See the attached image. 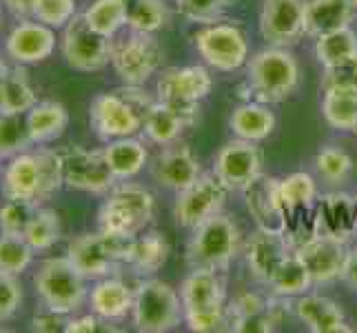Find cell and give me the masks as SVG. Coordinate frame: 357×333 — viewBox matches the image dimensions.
Segmentation results:
<instances>
[{"label": "cell", "instance_id": "d590c367", "mask_svg": "<svg viewBox=\"0 0 357 333\" xmlns=\"http://www.w3.org/2000/svg\"><path fill=\"white\" fill-rule=\"evenodd\" d=\"M125 3L127 27L131 31L155 34L167 24V7L162 0H122Z\"/></svg>", "mask_w": 357, "mask_h": 333}, {"label": "cell", "instance_id": "74e56055", "mask_svg": "<svg viewBox=\"0 0 357 333\" xmlns=\"http://www.w3.org/2000/svg\"><path fill=\"white\" fill-rule=\"evenodd\" d=\"M24 240L33 251H49L60 240V218L52 209H40L33 214L31 222L24 229Z\"/></svg>", "mask_w": 357, "mask_h": 333}, {"label": "cell", "instance_id": "1f68e13d", "mask_svg": "<svg viewBox=\"0 0 357 333\" xmlns=\"http://www.w3.org/2000/svg\"><path fill=\"white\" fill-rule=\"evenodd\" d=\"M38 103L36 91L22 67L9 69L5 78L0 80V111L3 114H27Z\"/></svg>", "mask_w": 357, "mask_h": 333}, {"label": "cell", "instance_id": "8992f818", "mask_svg": "<svg viewBox=\"0 0 357 333\" xmlns=\"http://www.w3.org/2000/svg\"><path fill=\"white\" fill-rule=\"evenodd\" d=\"M153 218V195L135 182L120 180L109 191L98 214L100 231L114 236H135Z\"/></svg>", "mask_w": 357, "mask_h": 333}, {"label": "cell", "instance_id": "83f0119b", "mask_svg": "<svg viewBox=\"0 0 357 333\" xmlns=\"http://www.w3.org/2000/svg\"><path fill=\"white\" fill-rule=\"evenodd\" d=\"M229 127L238 138L260 142L273 133L275 114L268 109V105L249 101V103H242L233 109V114L229 118Z\"/></svg>", "mask_w": 357, "mask_h": 333}, {"label": "cell", "instance_id": "8d00e7d4", "mask_svg": "<svg viewBox=\"0 0 357 333\" xmlns=\"http://www.w3.org/2000/svg\"><path fill=\"white\" fill-rule=\"evenodd\" d=\"M82 16L98 34L109 36V38H114L127 24L125 3L122 0H93Z\"/></svg>", "mask_w": 357, "mask_h": 333}, {"label": "cell", "instance_id": "603a6c76", "mask_svg": "<svg viewBox=\"0 0 357 333\" xmlns=\"http://www.w3.org/2000/svg\"><path fill=\"white\" fill-rule=\"evenodd\" d=\"M56 49V34L54 27L36 20H24L16 24L7 36V54L20 65L43 63Z\"/></svg>", "mask_w": 357, "mask_h": 333}, {"label": "cell", "instance_id": "f907efd6", "mask_svg": "<svg viewBox=\"0 0 357 333\" xmlns=\"http://www.w3.org/2000/svg\"><path fill=\"white\" fill-rule=\"evenodd\" d=\"M36 3H38V0H5V5L9 7V11H11V14H16V16H31Z\"/></svg>", "mask_w": 357, "mask_h": 333}, {"label": "cell", "instance_id": "f35d334b", "mask_svg": "<svg viewBox=\"0 0 357 333\" xmlns=\"http://www.w3.org/2000/svg\"><path fill=\"white\" fill-rule=\"evenodd\" d=\"M29 145L33 142L29 138L27 118H22V114H3L0 111V160L27 151Z\"/></svg>", "mask_w": 357, "mask_h": 333}, {"label": "cell", "instance_id": "c3c4849f", "mask_svg": "<svg viewBox=\"0 0 357 333\" xmlns=\"http://www.w3.org/2000/svg\"><path fill=\"white\" fill-rule=\"evenodd\" d=\"M31 325H33V331H49V333H54V331H65L67 320H65L63 313L45 309L43 313H38V316L33 318Z\"/></svg>", "mask_w": 357, "mask_h": 333}, {"label": "cell", "instance_id": "ee69618b", "mask_svg": "<svg viewBox=\"0 0 357 333\" xmlns=\"http://www.w3.org/2000/svg\"><path fill=\"white\" fill-rule=\"evenodd\" d=\"M31 16L49 27H67V22L76 16V0H38Z\"/></svg>", "mask_w": 357, "mask_h": 333}, {"label": "cell", "instance_id": "b9f144b4", "mask_svg": "<svg viewBox=\"0 0 357 333\" xmlns=\"http://www.w3.org/2000/svg\"><path fill=\"white\" fill-rule=\"evenodd\" d=\"M36 212H38V205L31 200H7L0 207V231L22 236Z\"/></svg>", "mask_w": 357, "mask_h": 333}, {"label": "cell", "instance_id": "484cf974", "mask_svg": "<svg viewBox=\"0 0 357 333\" xmlns=\"http://www.w3.org/2000/svg\"><path fill=\"white\" fill-rule=\"evenodd\" d=\"M169 258V242L160 231H140L129 242L125 265L138 276H153Z\"/></svg>", "mask_w": 357, "mask_h": 333}, {"label": "cell", "instance_id": "7402d4cb", "mask_svg": "<svg viewBox=\"0 0 357 333\" xmlns=\"http://www.w3.org/2000/svg\"><path fill=\"white\" fill-rule=\"evenodd\" d=\"M313 225L317 236L349 242L357 233V207L355 195L328 193L313 212Z\"/></svg>", "mask_w": 357, "mask_h": 333}, {"label": "cell", "instance_id": "5bb4252c", "mask_svg": "<svg viewBox=\"0 0 357 333\" xmlns=\"http://www.w3.org/2000/svg\"><path fill=\"white\" fill-rule=\"evenodd\" d=\"M65 184L71 189L87 193H109L118 182L109 167L105 151H89L84 147L73 145L63 154Z\"/></svg>", "mask_w": 357, "mask_h": 333}, {"label": "cell", "instance_id": "6da1fadb", "mask_svg": "<svg viewBox=\"0 0 357 333\" xmlns=\"http://www.w3.org/2000/svg\"><path fill=\"white\" fill-rule=\"evenodd\" d=\"M155 101L140 87L125 84L122 89L98 94L89 107V120L96 135L105 142L129 138L142 131L144 118Z\"/></svg>", "mask_w": 357, "mask_h": 333}, {"label": "cell", "instance_id": "e575fe53", "mask_svg": "<svg viewBox=\"0 0 357 333\" xmlns=\"http://www.w3.org/2000/svg\"><path fill=\"white\" fill-rule=\"evenodd\" d=\"M353 56H357V34L349 24L315 38V58L322 67L342 63Z\"/></svg>", "mask_w": 357, "mask_h": 333}, {"label": "cell", "instance_id": "816d5d0a", "mask_svg": "<svg viewBox=\"0 0 357 333\" xmlns=\"http://www.w3.org/2000/svg\"><path fill=\"white\" fill-rule=\"evenodd\" d=\"M9 69H7V65L3 63V58H0V80H3L5 78V73H7Z\"/></svg>", "mask_w": 357, "mask_h": 333}, {"label": "cell", "instance_id": "30bf717a", "mask_svg": "<svg viewBox=\"0 0 357 333\" xmlns=\"http://www.w3.org/2000/svg\"><path fill=\"white\" fill-rule=\"evenodd\" d=\"M198 54L218 71H236L249 60V40L233 22H208L193 36Z\"/></svg>", "mask_w": 357, "mask_h": 333}, {"label": "cell", "instance_id": "7dc6e473", "mask_svg": "<svg viewBox=\"0 0 357 333\" xmlns=\"http://www.w3.org/2000/svg\"><path fill=\"white\" fill-rule=\"evenodd\" d=\"M107 320H102L100 316L96 313H89V316H82V318H73V320H67V327L65 331L67 333H96V331H114L112 327H102Z\"/></svg>", "mask_w": 357, "mask_h": 333}, {"label": "cell", "instance_id": "44dd1931", "mask_svg": "<svg viewBox=\"0 0 357 333\" xmlns=\"http://www.w3.org/2000/svg\"><path fill=\"white\" fill-rule=\"evenodd\" d=\"M158 101H184L200 103L211 94L213 78L206 67L189 65V67H169L158 78Z\"/></svg>", "mask_w": 357, "mask_h": 333}, {"label": "cell", "instance_id": "f546056e", "mask_svg": "<svg viewBox=\"0 0 357 333\" xmlns=\"http://www.w3.org/2000/svg\"><path fill=\"white\" fill-rule=\"evenodd\" d=\"M353 16L355 9L347 0H309L306 3V34L319 38L328 31L347 27Z\"/></svg>", "mask_w": 357, "mask_h": 333}, {"label": "cell", "instance_id": "8fae6325", "mask_svg": "<svg viewBox=\"0 0 357 333\" xmlns=\"http://www.w3.org/2000/svg\"><path fill=\"white\" fill-rule=\"evenodd\" d=\"M112 65L125 84L142 87L162 65V49L153 34L131 31V36L114 43Z\"/></svg>", "mask_w": 357, "mask_h": 333}, {"label": "cell", "instance_id": "ac0fdd59", "mask_svg": "<svg viewBox=\"0 0 357 333\" xmlns=\"http://www.w3.org/2000/svg\"><path fill=\"white\" fill-rule=\"evenodd\" d=\"M295 251L289 236L284 231H266L257 229L253 236L246 240L244 253H246V267H249L251 276L268 285L271 278L275 276V271L287 258Z\"/></svg>", "mask_w": 357, "mask_h": 333}, {"label": "cell", "instance_id": "681fc988", "mask_svg": "<svg viewBox=\"0 0 357 333\" xmlns=\"http://www.w3.org/2000/svg\"><path fill=\"white\" fill-rule=\"evenodd\" d=\"M340 280H344L349 287H353L357 291V246L349 251L347 265H344V271H342V278Z\"/></svg>", "mask_w": 357, "mask_h": 333}, {"label": "cell", "instance_id": "2e32d148", "mask_svg": "<svg viewBox=\"0 0 357 333\" xmlns=\"http://www.w3.org/2000/svg\"><path fill=\"white\" fill-rule=\"evenodd\" d=\"M200 116V103L158 101L144 118V135L153 145H174L184 129L193 127Z\"/></svg>", "mask_w": 357, "mask_h": 333}, {"label": "cell", "instance_id": "7bdbcfd3", "mask_svg": "<svg viewBox=\"0 0 357 333\" xmlns=\"http://www.w3.org/2000/svg\"><path fill=\"white\" fill-rule=\"evenodd\" d=\"M238 0H176L178 14L191 22H213Z\"/></svg>", "mask_w": 357, "mask_h": 333}, {"label": "cell", "instance_id": "277c9868", "mask_svg": "<svg viewBox=\"0 0 357 333\" xmlns=\"http://www.w3.org/2000/svg\"><path fill=\"white\" fill-rule=\"evenodd\" d=\"M300 84L298 60L287 47H266L246 60V87L255 103L287 101Z\"/></svg>", "mask_w": 357, "mask_h": 333}, {"label": "cell", "instance_id": "7a4b0ae2", "mask_svg": "<svg viewBox=\"0 0 357 333\" xmlns=\"http://www.w3.org/2000/svg\"><path fill=\"white\" fill-rule=\"evenodd\" d=\"M65 182L63 156L52 149L36 154L22 151L11 158L3 176V195L7 200H31L40 205L49 200Z\"/></svg>", "mask_w": 357, "mask_h": 333}, {"label": "cell", "instance_id": "7c38bea8", "mask_svg": "<svg viewBox=\"0 0 357 333\" xmlns=\"http://www.w3.org/2000/svg\"><path fill=\"white\" fill-rule=\"evenodd\" d=\"M114 40L98 34L84 16H73L63 36V56L71 69L100 71L112 63Z\"/></svg>", "mask_w": 357, "mask_h": 333}, {"label": "cell", "instance_id": "f6af8a7d", "mask_svg": "<svg viewBox=\"0 0 357 333\" xmlns=\"http://www.w3.org/2000/svg\"><path fill=\"white\" fill-rule=\"evenodd\" d=\"M324 89H351L357 91V56L342 63L322 67V91Z\"/></svg>", "mask_w": 357, "mask_h": 333}, {"label": "cell", "instance_id": "d6986e66", "mask_svg": "<svg viewBox=\"0 0 357 333\" xmlns=\"http://www.w3.org/2000/svg\"><path fill=\"white\" fill-rule=\"evenodd\" d=\"M349 251L351 249L347 242L317 236V233L309 240H304L300 246H295V253L302 258V262L309 269L313 285H326V282L340 280Z\"/></svg>", "mask_w": 357, "mask_h": 333}, {"label": "cell", "instance_id": "5b68a950", "mask_svg": "<svg viewBox=\"0 0 357 333\" xmlns=\"http://www.w3.org/2000/svg\"><path fill=\"white\" fill-rule=\"evenodd\" d=\"M240 251V227L227 214H215L193 229L187 244L189 269L222 271Z\"/></svg>", "mask_w": 357, "mask_h": 333}, {"label": "cell", "instance_id": "4fadbf2b", "mask_svg": "<svg viewBox=\"0 0 357 333\" xmlns=\"http://www.w3.org/2000/svg\"><path fill=\"white\" fill-rule=\"evenodd\" d=\"M227 193H229L227 184L213 171L211 174H202L187 189L178 191V198L174 205V218L178 222V227L193 231L200 222L220 214L225 207Z\"/></svg>", "mask_w": 357, "mask_h": 333}, {"label": "cell", "instance_id": "cb8c5ba5", "mask_svg": "<svg viewBox=\"0 0 357 333\" xmlns=\"http://www.w3.org/2000/svg\"><path fill=\"white\" fill-rule=\"evenodd\" d=\"M153 178L167 189L182 191L202 176L200 160L184 145H167L151 167Z\"/></svg>", "mask_w": 357, "mask_h": 333}, {"label": "cell", "instance_id": "ab89813d", "mask_svg": "<svg viewBox=\"0 0 357 333\" xmlns=\"http://www.w3.org/2000/svg\"><path fill=\"white\" fill-rule=\"evenodd\" d=\"M33 249L24 236H14V233H3L0 236V271L11 276H20L27 271L33 260Z\"/></svg>", "mask_w": 357, "mask_h": 333}, {"label": "cell", "instance_id": "4dcf8cb0", "mask_svg": "<svg viewBox=\"0 0 357 333\" xmlns=\"http://www.w3.org/2000/svg\"><path fill=\"white\" fill-rule=\"evenodd\" d=\"M102 151L116 180H129L133 176H138L144 169L146 160H149L146 147L140 140L131 138V135L129 138H118V140L107 142Z\"/></svg>", "mask_w": 357, "mask_h": 333}, {"label": "cell", "instance_id": "bcb514c9", "mask_svg": "<svg viewBox=\"0 0 357 333\" xmlns=\"http://www.w3.org/2000/svg\"><path fill=\"white\" fill-rule=\"evenodd\" d=\"M22 304V287L16 276L0 271V323L14 318Z\"/></svg>", "mask_w": 357, "mask_h": 333}, {"label": "cell", "instance_id": "836d02e7", "mask_svg": "<svg viewBox=\"0 0 357 333\" xmlns=\"http://www.w3.org/2000/svg\"><path fill=\"white\" fill-rule=\"evenodd\" d=\"M322 114L333 129L357 131V91L324 89Z\"/></svg>", "mask_w": 357, "mask_h": 333}, {"label": "cell", "instance_id": "9a60e30c", "mask_svg": "<svg viewBox=\"0 0 357 333\" xmlns=\"http://www.w3.org/2000/svg\"><path fill=\"white\" fill-rule=\"evenodd\" d=\"M309 0H264L260 11V34L273 47H291L306 34Z\"/></svg>", "mask_w": 357, "mask_h": 333}, {"label": "cell", "instance_id": "f1b7e54d", "mask_svg": "<svg viewBox=\"0 0 357 333\" xmlns=\"http://www.w3.org/2000/svg\"><path fill=\"white\" fill-rule=\"evenodd\" d=\"M24 118H27L29 138L33 145H45L49 140L60 138L69 125V114L65 105L54 103V101L36 103Z\"/></svg>", "mask_w": 357, "mask_h": 333}, {"label": "cell", "instance_id": "3957f363", "mask_svg": "<svg viewBox=\"0 0 357 333\" xmlns=\"http://www.w3.org/2000/svg\"><path fill=\"white\" fill-rule=\"evenodd\" d=\"M184 323L195 333L229 331L225 282L215 269H191L180 287Z\"/></svg>", "mask_w": 357, "mask_h": 333}, {"label": "cell", "instance_id": "d4e9b609", "mask_svg": "<svg viewBox=\"0 0 357 333\" xmlns=\"http://www.w3.org/2000/svg\"><path fill=\"white\" fill-rule=\"evenodd\" d=\"M295 316L300 318V323L313 333H353L355 329L349 327L347 316H344L342 306L324 298L317 293H302L293 304Z\"/></svg>", "mask_w": 357, "mask_h": 333}, {"label": "cell", "instance_id": "f5cc1de1", "mask_svg": "<svg viewBox=\"0 0 357 333\" xmlns=\"http://www.w3.org/2000/svg\"><path fill=\"white\" fill-rule=\"evenodd\" d=\"M347 3H349V5H351V7H353L355 11H357V0H347Z\"/></svg>", "mask_w": 357, "mask_h": 333}, {"label": "cell", "instance_id": "60d3db41", "mask_svg": "<svg viewBox=\"0 0 357 333\" xmlns=\"http://www.w3.org/2000/svg\"><path fill=\"white\" fill-rule=\"evenodd\" d=\"M315 171L331 184L347 182L353 171V158L342 147L328 145L322 147L315 156Z\"/></svg>", "mask_w": 357, "mask_h": 333}, {"label": "cell", "instance_id": "e0dca14e", "mask_svg": "<svg viewBox=\"0 0 357 333\" xmlns=\"http://www.w3.org/2000/svg\"><path fill=\"white\" fill-rule=\"evenodd\" d=\"M213 174L227 184L229 191H242L246 182H251L257 174H262V154L255 147V142L236 138L218 151Z\"/></svg>", "mask_w": 357, "mask_h": 333}, {"label": "cell", "instance_id": "9c48e42d", "mask_svg": "<svg viewBox=\"0 0 357 333\" xmlns=\"http://www.w3.org/2000/svg\"><path fill=\"white\" fill-rule=\"evenodd\" d=\"M131 238L133 236H114L107 231L82 233L69 242L67 258L87 280H100L125 265Z\"/></svg>", "mask_w": 357, "mask_h": 333}, {"label": "cell", "instance_id": "4316f807", "mask_svg": "<svg viewBox=\"0 0 357 333\" xmlns=\"http://www.w3.org/2000/svg\"><path fill=\"white\" fill-rule=\"evenodd\" d=\"M91 311L102 320H120L125 318L133 306V291L118 278H100L96 282L89 295Z\"/></svg>", "mask_w": 357, "mask_h": 333}, {"label": "cell", "instance_id": "ffe728a7", "mask_svg": "<svg viewBox=\"0 0 357 333\" xmlns=\"http://www.w3.org/2000/svg\"><path fill=\"white\" fill-rule=\"evenodd\" d=\"M246 212L255 220L257 229L266 231H284L287 218L280 200V180L266 174H257L251 182L242 187Z\"/></svg>", "mask_w": 357, "mask_h": 333}, {"label": "cell", "instance_id": "ba28073f", "mask_svg": "<svg viewBox=\"0 0 357 333\" xmlns=\"http://www.w3.org/2000/svg\"><path fill=\"white\" fill-rule=\"evenodd\" d=\"M80 271L73 267L69 258H49L40 265L36 274V293H38L45 309L69 316L78 311L84 298H87V285Z\"/></svg>", "mask_w": 357, "mask_h": 333}, {"label": "cell", "instance_id": "db71d44e", "mask_svg": "<svg viewBox=\"0 0 357 333\" xmlns=\"http://www.w3.org/2000/svg\"><path fill=\"white\" fill-rule=\"evenodd\" d=\"M355 207H357V195H355Z\"/></svg>", "mask_w": 357, "mask_h": 333}, {"label": "cell", "instance_id": "d6a6232c", "mask_svg": "<svg viewBox=\"0 0 357 333\" xmlns=\"http://www.w3.org/2000/svg\"><path fill=\"white\" fill-rule=\"evenodd\" d=\"M313 285V278L309 274V269L302 262V258L298 253H291L284 262L280 265L275 271V276L271 278L268 289L273 291L278 298H298V295L306 293Z\"/></svg>", "mask_w": 357, "mask_h": 333}, {"label": "cell", "instance_id": "52a82bcc", "mask_svg": "<svg viewBox=\"0 0 357 333\" xmlns=\"http://www.w3.org/2000/svg\"><path fill=\"white\" fill-rule=\"evenodd\" d=\"M133 325L142 333H167L184 320L180 293L162 280L146 278L133 291Z\"/></svg>", "mask_w": 357, "mask_h": 333}]
</instances>
